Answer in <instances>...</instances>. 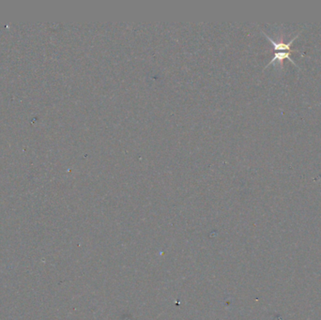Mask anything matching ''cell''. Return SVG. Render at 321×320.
I'll use <instances>...</instances> for the list:
<instances>
[{
	"label": "cell",
	"mask_w": 321,
	"mask_h": 320,
	"mask_svg": "<svg viewBox=\"0 0 321 320\" xmlns=\"http://www.w3.org/2000/svg\"><path fill=\"white\" fill-rule=\"evenodd\" d=\"M261 32L265 35V37L267 38V39L269 40V41H271L272 42V45H273V48H274V51L275 52H300L299 50H295V49H292L291 48V45H292V43H293V41L296 39L299 36H300V33H298L297 34L296 36L294 37V38H292V39H290L287 43H284V42H283V41H275V40H273L270 36H268L264 31H262L261 30Z\"/></svg>",
	"instance_id": "6da1fadb"
},
{
	"label": "cell",
	"mask_w": 321,
	"mask_h": 320,
	"mask_svg": "<svg viewBox=\"0 0 321 320\" xmlns=\"http://www.w3.org/2000/svg\"><path fill=\"white\" fill-rule=\"evenodd\" d=\"M290 54H291L290 52H275L274 57L269 62V64L266 66V68H268L270 65L274 64V63H279L281 67H283V61L284 59H287L292 64L296 65L295 61L290 57Z\"/></svg>",
	"instance_id": "7a4b0ae2"
}]
</instances>
